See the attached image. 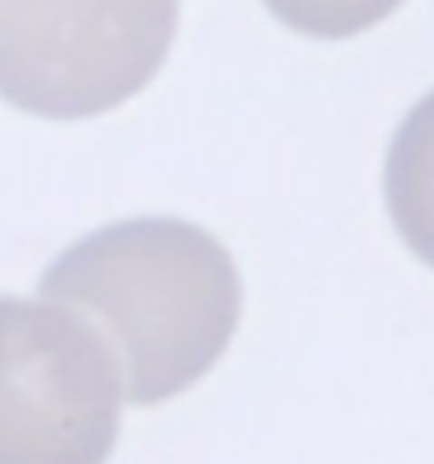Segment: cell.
I'll list each match as a JSON object with an SVG mask.
<instances>
[{"label": "cell", "instance_id": "4", "mask_svg": "<svg viewBox=\"0 0 434 464\" xmlns=\"http://www.w3.org/2000/svg\"><path fill=\"white\" fill-rule=\"evenodd\" d=\"M383 192L409 252L434 268V90L396 128L383 167Z\"/></svg>", "mask_w": 434, "mask_h": 464}, {"label": "cell", "instance_id": "2", "mask_svg": "<svg viewBox=\"0 0 434 464\" xmlns=\"http://www.w3.org/2000/svg\"><path fill=\"white\" fill-rule=\"evenodd\" d=\"M175 0H0V99L43 120L124 107L167 64Z\"/></svg>", "mask_w": 434, "mask_h": 464}, {"label": "cell", "instance_id": "5", "mask_svg": "<svg viewBox=\"0 0 434 464\" xmlns=\"http://www.w3.org/2000/svg\"><path fill=\"white\" fill-rule=\"evenodd\" d=\"M281 26L311 39H350L392 17L405 0H265Z\"/></svg>", "mask_w": 434, "mask_h": 464}, {"label": "cell", "instance_id": "3", "mask_svg": "<svg viewBox=\"0 0 434 464\" xmlns=\"http://www.w3.org/2000/svg\"><path fill=\"white\" fill-rule=\"evenodd\" d=\"M124 371L64 303L0 298V464H107Z\"/></svg>", "mask_w": 434, "mask_h": 464}, {"label": "cell", "instance_id": "1", "mask_svg": "<svg viewBox=\"0 0 434 464\" xmlns=\"http://www.w3.org/2000/svg\"><path fill=\"white\" fill-rule=\"evenodd\" d=\"M39 295L94 320L120 358L132 405H162L205 380L243 311L230 252L179 218H137L85 235L43 273Z\"/></svg>", "mask_w": 434, "mask_h": 464}]
</instances>
